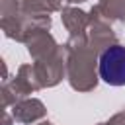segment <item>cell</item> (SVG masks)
Returning <instances> with one entry per match:
<instances>
[{
	"label": "cell",
	"mask_w": 125,
	"mask_h": 125,
	"mask_svg": "<svg viewBox=\"0 0 125 125\" xmlns=\"http://www.w3.org/2000/svg\"><path fill=\"white\" fill-rule=\"evenodd\" d=\"M100 76L109 86H125V47L111 45L100 57Z\"/></svg>",
	"instance_id": "cell-1"
}]
</instances>
